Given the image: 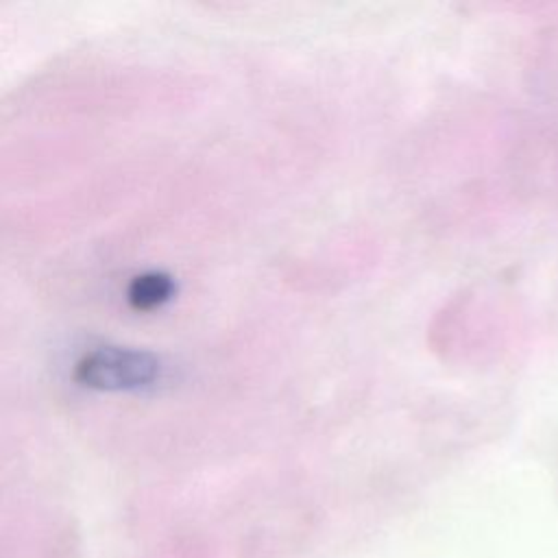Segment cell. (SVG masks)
<instances>
[{"instance_id":"obj_1","label":"cell","mask_w":558,"mask_h":558,"mask_svg":"<svg viewBox=\"0 0 558 558\" xmlns=\"http://www.w3.org/2000/svg\"><path fill=\"white\" fill-rule=\"evenodd\" d=\"M159 360L140 349L100 347L85 353L74 368L76 381L98 390H133L155 381Z\"/></svg>"},{"instance_id":"obj_2","label":"cell","mask_w":558,"mask_h":558,"mask_svg":"<svg viewBox=\"0 0 558 558\" xmlns=\"http://www.w3.org/2000/svg\"><path fill=\"white\" fill-rule=\"evenodd\" d=\"M174 290V283L163 272L137 275L129 286V301L137 310H148L163 303Z\"/></svg>"}]
</instances>
